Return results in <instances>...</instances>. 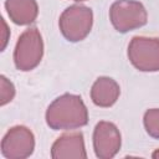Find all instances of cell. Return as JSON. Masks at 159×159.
Returning a JSON list of instances; mask_svg holds the SVG:
<instances>
[{
  "instance_id": "6da1fadb",
  "label": "cell",
  "mask_w": 159,
  "mask_h": 159,
  "mask_svg": "<svg viewBox=\"0 0 159 159\" xmlns=\"http://www.w3.org/2000/svg\"><path fill=\"white\" fill-rule=\"evenodd\" d=\"M88 112L82 98L76 94H62L57 97L46 111V123L55 130L76 129L86 125Z\"/></svg>"
},
{
  "instance_id": "7a4b0ae2",
  "label": "cell",
  "mask_w": 159,
  "mask_h": 159,
  "mask_svg": "<svg viewBox=\"0 0 159 159\" xmlns=\"http://www.w3.org/2000/svg\"><path fill=\"white\" fill-rule=\"evenodd\" d=\"M43 55V42L41 34L36 27L25 30L19 37L15 51L14 62L20 71H31L41 61Z\"/></svg>"
},
{
  "instance_id": "3957f363",
  "label": "cell",
  "mask_w": 159,
  "mask_h": 159,
  "mask_svg": "<svg viewBox=\"0 0 159 159\" xmlns=\"http://www.w3.org/2000/svg\"><path fill=\"white\" fill-rule=\"evenodd\" d=\"M93 22L92 10L83 5H72L60 16V30L66 40L77 42L83 40L91 31Z\"/></svg>"
},
{
  "instance_id": "277c9868",
  "label": "cell",
  "mask_w": 159,
  "mask_h": 159,
  "mask_svg": "<svg viewBox=\"0 0 159 159\" xmlns=\"http://www.w3.org/2000/svg\"><path fill=\"white\" fill-rule=\"evenodd\" d=\"M109 19L113 27L119 32L142 27L147 24L148 15L145 7L135 0H117L109 10Z\"/></svg>"
},
{
  "instance_id": "5b68a950",
  "label": "cell",
  "mask_w": 159,
  "mask_h": 159,
  "mask_svg": "<svg viewBox=\"0 0 159 159\" xmlns=\"http://www.w3.org/2000/svg\"><path fill=\"white\" fill-rule=\"evenodd\" d=\"M132 65L143 72L159 71V39L135 36L128 46Z\"/></svg>"
},
{
  "instance_id": "8992f818",
  "label": "cell",
  "mask_w": 159,
  "mask_h": 159,
  "mask_svg": "<svg viewBox=\"0 0 159 159\" xmlns=\"http://www.w3.org/2000/svg\"><path fill=\"white\" fill-rule=\"evenodd\" d=\"M35 149V138L32 132L16 125L7 130L1 140V154L7 159H24L32 154Z\"/></svg>"
},
{
  "instance_id": "52a82bcc",
  "label": "cell",
  "mask_w": 159,
  "mask_h": 159,
  "mask_svg": "<svg viewBox=\"0 0 159 159\" xmlns=\"http://www.w3.org/2000/svg\"><path fill=\"white\" fill-rule=\"evenodd\" d=\"M120 143V133L113 123L102 120L96 124L93 130V148L98 158H113L119 152Z\"/></svg>"
},
{
  "instance_id": "ba28073f",
  "label": "cell",
  "mask_w": 159,
  "mask_h": 159,
  "mask_svg": "<svg viewBox=\"0 0 159 159\" xmlns=\"http://www.w3.org/2000/svg\"><path fill=\"white\" fill-rule=\"evenodd\" d=\"M53 159H86L87 153L82 133H66L56 139L51 148Z\"/></svg>"
},
{
  "instance_id": "9c48e42d",
  "label": "cell",
  "mask_w": 159,
  "mask_h": 159,
  "mask_svg": "<svg viewBox=\"0 0 159 159\" xmlns=\"http://www.w3.org/2000/svg\"><path fill=\"white\" fill-rule=\"evenodd\" d=\"M119 93V86L113 78L99 77L92 86L91 98L98 107H111L117 102Z\"/></svg>"
},
{
  "instance_id": "30bf717a",
  "label": "cell",
  "mask_w": 159,
  "mask_h": 159,
  "mask_svg": "<svg viewBox=\"0 0 159 159\" xmlns=\"http://www.w3.org/2000/svg\"><path fill=\"white\" fill-rule=\"evenodd\" d=\"M5 7L10 20L17 25L34 22L39 14L36 0H6Z\"/></svg>"
},
{
  "instance_id": "8fae6325",
  "label": "cell",
  "mask_w": 159,
  "mask_h": 159,
  "mask_svg": "<svg viewBox=\"0 0 159 159\" xmlns=\"http://www.w3.org/2000/svg\"><path fill=\"white\" fill-rule=\"evenodd\" d=\"M144 127L148 134L153 138L159 139V109L152 108L144 113Z\"/></svg>"
},
{
  "instance_id": "7c38bea8",
  "label": "cell",
  "mask_w": 159,
  "mask_h": 159,
  "mask_svg": "<svg viewBox=\"0 0 159 159\" xmlns=\"http://www.w3.org/2000/svg\"><path fill=\"white\" fill-rule=\"evenodd\" d=\"M15 96V87L11 81H9L5 76H0V104L5 106L11 102Z\"/></svg>"
},
{
  "instance_id": "4fadbf2b",
  "label": "cell",
  "mask_w": 159,
  "mask_h": 159,
  "mask_svg": "<svg viewBox=\"0 0 159 159\" xmlns=\"http://www.w3.org/2000/svg\"><path fill=\"white\" fill-rule=\"evenodd\" d=\"M1 24H2V30H1V51L5 48L6 43H7V40H9V35H10V30L7 29V25L5 22L4 19H1Z\"/></svg>"
},
{
  "instance_id": "5bb4252c",
  "label": "cell",
  "mask_w": 159,
  "mask_h": 159,
  "mask_svg": "<svg viewBox=\"0 0 159 159\" xmlns=\"http://www.w3.org/2000/svg\"><path fill=\"white\" fill-rule=\"evenodd\" d=\"M152 157H153V158H159V149H158V150H155V152L152 154Z\"/></svg>"
},
{
  "instance_id": "9a60e30c",
  "label": "cell",
  "mask_w": 159,
  "mask_h": 159,
  "mask_svg": "<svg viewBox=\"0 0 159 159\" xmlns=\"http://www.w3.org/2000/svg\"><path fill=\"white\" fill-rule=\"evenodd\" d=\"M75 1H84V0H75Z\"/></svg>"
}]
</instances>
